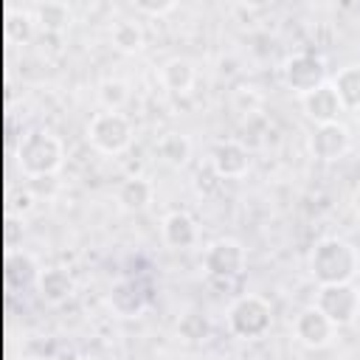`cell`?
I'll return each mask as SVG.
<instances>
[{"label":"cell","instance_id":"7a4b0ae2","mask_svg":"<svg viewBox=\"0 0 360 360\" xmlns=\"http://www.w3.org/2000/svg\"><path fill=\"white\" fill-rule=\"evenodd\" d=\"M65 163V146L62 141L48 132V129H34L28 132L20 146H17V166L22 169L25 177L39 180V177H53Z\"/></svg>","mask_w":360,"mask_h":360},{"label":"cell","instance_id":"d4e9b609","mask_svg":"<svg viewBox=\"0 0 360 360\" xmlns=\"http://www.w3.org/2000/svg\"><path fill=\"white\" fill-rule=\"evenodd\" d=\"M51 360H84V354H82L76 346H68V343H65V346H59V349L51 354Z\"/></svg>","mask_w":360,"mask_h":360},{"label":"cell","instance_id":"5b68a950","mask_svg":"<svg viewBox=\"0 0 360 360\" xmlns=\"http://www.w3.org/2000/svg\"><path fill=\"white\" fill-rule=\"evenodd\" d=\"M202 267L211 281H233L248 267V250L236 239H217L202 253Z\"/></svg>","mask_w":360,"mask_h":360},{"label":"cell","instance_id":"6da1fadb","mask_svg":"<svg viewBox=\"0 0 360 360\" xmlns=\"http://www.w3.org/2000/svg\"><path fill=\"white\" fill-rule=\"evenodd\" d=\"M360 270V256L352 242L343 236H323L315 242L309 253V276L318 287L326 284H349Z\"/></svg>","mask_w":360,"mask_h":360},{"label":"cell","instance_id":"e0dca14e","mask_svg":"<svg viewBox=\"0 0 360 360\" xmlns=\"http://www.w3.org/2000/svg\"><path fill=\"white\" fill-rule=\"evenodd\" d=\"M115 200L124 211H146L149 202L155 200V186L146 180V177H127L121 180V186L115 188Z\"/></svg>","mask_w":360,"mask_h":360},{"label":"cell","instance_id":"5bb4252c","mask_svg":"<svg viewBox=\"0 0 360 360\" xmlns=\"http://www.w3.org/2000/svg\"><path fill=\"white\" fill-rule=\"evenodd\" d=\"M39 273L42 270H39V264H37V259L31 253L14 250V248L6 253V284L11 290H25V287L37 284Z\"/></svg>","mask_w":360,"mask_h":360},{"label":"cell","instance_id":"3957f363","mask_svg":"<svg viewBox=\"0 0 360 360\" xmlns=\"http://www.w3.org/2000/svg\"><path fill=\"white\" fill-rule=\"evenodd\" d=\"M228 329L239 340H259L273 329V307L262 295H239L228 307Z\"/></svg>","mask_w":360,"mask_h":360},{"label":"cell","instance_id":"ac0fdd59","mask_svg":"<svg viewBox=\"0 0 360 360\" xmlns=\"http://www.w3.org/2000/svg\"><path fill=\"white\" fill-rule=\"evenodd\" d=\"M31 20L45 28L48 34H59L65 31L70 22H73V11L68 3H59V0H51V3H37L31 8Z\"/></svg>","mask_w":360,"mask_h":360},{"label":"cell","instance_id":"9a60e30c","mask_svg":"<svg viewBox=\"0 0 360 360\" xmlns=\"http://www.w3.org/2000/svg\"><path fill=\"white\" fill-rule=\"evenodd\" d=\"M37 290H39V295H42L48 304H65V301L73 298L76 281H73V276H70L65 267H45V270L39 273Z\"/></svg>","mask_w":360,"mask_h":360},{"label":"cell","instance_id":"cb8c5ba5","mask_svg":"<svg viewBox=\"0 0 360 360\" xmlns=\"http://www.w3.org/2000/svg\"><path fill=\"white\" fill-rule=\"evenodd\" d=\"M132 8H135L138 14H149V17H163V14H172V11L177 8V3H174V0H163V3H149V0H138V3H132Z\"/></svg>","mask_w":360,"mask_h":360},{"label":"cell","instance_id":"7402d4cb","mask_svg":"<svg viewBox=\"0 0 360 360\" xmlns=\"http://www.w3.org/2000/svg\"><path fill=\"white\" fill-rule=\"evenodd\" d=\"M127 98H129V87H127L121 79H107V82H101V87H98V101H101L104 110L121 112V107L127 104Z\"/></svg>","mask_w":360,"mask_h":360},{"label":"cell","instance_id":"8992f818","mask_svg":"<svg viewBox=\"0 0 360 360\" xmlns=\"http://www.w3.org/2000/svg\"><path fill=\"white\" fill-rule=\"evenodd\" d=\"M281 76H284V84L298 96H309L312 90H318L321 84H326V62L318 56V53H309V51H301V53H292L287 56L284 68H281Z\"/></svg>","mask_w":360,"mask_h":360},{"label":"cell","instance_id":"4fadbf2b","mask_svg":"<svg viewBox=\"0 0 360 360\" xmlns=\"http://www.w3.org/2000/svg\"><path fill=\"white\" fill-rule=\"evenodd\" d=\"M107 301H110V309L118 318H138V315H143V309L149 304L146 292L135 281H115L110 295H107Z\"/></svg>","mask_w":360,"mask_h":360},{"label":"cell","instance_id":"7c38bea8","mask_svg":"<svg viewBox=\"0 0 360 360\" xmlns=\"http://www.w3.org/2000/svg\"><path fill=\"white\" fill-rule=\"evenodd\" d=\"M160 236H163L166 248H172V250H188V248L197 245L200 231H197V222H194L191 214H186V211H172V214L163 217Z\"/></svg>","mask_w":360,"mask_h":360},{"label":"cell","instance_id":"ba28073f","mask_svg":"<svg viewBox=\"0 0 360 360\" xmlns=\"http://www.w3.org/2000/svg\"><path fill=\"white\" fill-rule=\"evenodd\" d=\"M335 323L312 304V307H304L298 315H295V321H292V335H295V340L301 343V346H307V349H323V346H329L332 343V338H335Z\"/></svg>","mask_w":360,"mask_h":360},{"label":"cell","instance_id":"ffe728a7","mask_svg":"<svg viewBox=\"0 0 360 360\" xmlns=\"http://www.w3.org/2000/svg\"><path fill=\"white\" fill-rule=\"evenodd\" d=\"M155 155H158L166 166L180 169V166H186L188 158H191V141H188L183 132H166V135L158 138Z\"/></svg>","mask_w":360,"mask_h":360},{"label":"cell","instance_id":"484cf974","mask_svg":"<svg viewBox=\"0 0 360 360\" xmlns=\"http://www.w3.org/2000/svg\"><path fill=\"white\" fill-rule=\"evenodd\" d=\"M354 208H357V211H360V191H357V194H354Z\"/></svg>","mask_w":360,"mask_h":360},{"label":"cell","instance_id":"52a82bcc","mask_svg":"<svg viewBox=\"0 0 360 360\" xmlns=\"http://www.w3.org/2000/svg\"><path fill=\"white\" fill-rule=\"evenodd\" d=\"M315 307L340 329V326H352L360 315V292L357 287L349 284H326L318 287L315 295Z\"/></svg>","mask_w":360,"mask_h":360},{"label":"cell","instance_id":"9c48e42d","mask_svg":"<svg viewBox=\"0 0 360 360\" xmlns=\"http://www.w3.org/2000/svg\"><path fill=\"white\" fill-rule=\"evenodd\" d=\"M248 169H250V152H248V146L242 141L225 138V141L214 143V149H211V172L219 180L245 177Z\"/></svg>","mask_w":360,"mask_h":360},{"label":"cell","instance_id":"2e32d148","mask_svg":"<svg viewBox=\"0 0 360 360\" xmlns=\"http://www.w3.org/2000/svg\"><path fill=\"white\" fill-rule=\"evenodd\" d=\"M158 79H160L163 90H169V93H174V96H183V93H188V90L194 87L197 73H194V65H191L186 56H172V59H166V62L160 65Z\"/></svg>","mask_w":360,"mask_h":360},{"label":"cell","instance_id":"8fae6325","mask_svg":"<svg viewBox=\"0 0 360 360\" xmlns=\"http://www.w3.org/2000/svg\"><path fill=\"white\" fill-rule=\"evenodd\" d=\"M301 107H304L307 118H309L315 127L335 124V121L340 118V112H346L343 104H340V98H338V93H335V87H332L329 82L321 84L318 90H312L309 96H304V98H301Z\"/></svg>","mask_w":360,"mask_h":360},{"label":"cell","instance_id":"44dd1931","mask_svg":"<svg viewBox=\"0 0 360 360\" xmlns=\"http://www.w3.org/2000/svg\"><path fill=\"white\" fill-rule=\"evenodd\" d=\"M329 84L335 87L343 110H360V65H346L340 68Z\"/></svg>","mask_w":360,"mask_h":360},{"label":"cell","instance_id":"603a6c76","mask_svg":"<svg viewBox=\"0 0 360 360\" xmlns=\"http://www.w3.org/2000/svg\"><path fill=\"white\" fill-rule=\"evenodd\" d=\"M208 332H211V323H208V318L200 315V312H186V315L177 321V335L186 338L188 343H200V340H205Z\"/></svg>","mask_w":360,"mask_h":360},{"label":"cell","instance_id":"d6986e66","mask_svg":"<svg viewBox=\"0 0 360 360\" xmlns=\"http://www.w3.org/2000/svg\"><path fill=\"white\" fill-rule=\"evenodd\" d=\"M110 39H112V45H115L121 53H138V51H143V45H146V31H143V25H141L138 20L121 17V20L112 22Z\"/></svg>","mask_w":360,"mask_h":360},{"label":"cell","instance_id":"277c9868","mask_svg":"<svg viewBox=\"0 0 360 360\" xmlns=\"http://www.w3.org/2000/svg\"><path fill=\"white\" fill-rule=\"evenodd\" d=\"M87 141L104 155H121L132 143V124L124 112L101 110L87 124Z\"/></svg>","mask_w":360,"mask_h":360},{"label":"cell","instance_id":"30bf717a","mask_svg":"<svg viewBox=\"0 0 360 360\" xmlns=\"http://www.w3.org/2000/svg\"><path fill=\"white\" fill-rule=\"evenodd\" d=\"M349 149H352V135H349V127L340 121L315 127V132L309 135V152L323 163L340 160Z\"/></svg>","mask_w":360,"mask_h":360}]
</instances>
